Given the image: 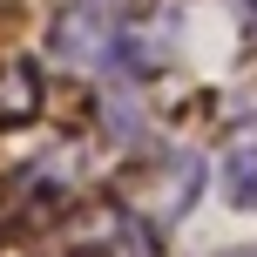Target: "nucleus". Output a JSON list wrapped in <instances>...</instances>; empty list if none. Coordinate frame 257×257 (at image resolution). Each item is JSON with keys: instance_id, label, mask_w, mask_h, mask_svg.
Segmentation results:
<instances>
[{"instance_id": "7ed1b4c3", "label": "nucleus", "mask_w": 257, "mask_h": 257, "mask_svg": "<svg viewBox=\"0 0 257 257\" xmlns=\"http://www.w3.org/2000/svg\"><path fill=\"white\" fill-rule=\"evenodd\" d=\"M217 183H223V203L230 210H250L257 217V122H244L217 156Z\"/></svg>"}, {"instance_id": "f257e3e1", "label": "nucleus", "mask_w": 257, "mask_h": 257, "mask_svg": "<svg viewBox=\"0 0 257 257\" xmlns=\"http://www.w3.org/2000/svg\"><path fill=\"white\" fill-rule=\"evenodd\" d=\"M54 54L75 61L81 75H142L149 48H142V21L122 0H81L54 21Z\"/></svg>"}, {"instance_id": "20e7f679", "label": "nucleus", "mask_w": 257, "mask_h": 257, "mask_svg": "<svg viewBox=\"0 0 257 257\" xmlns=\"http://www.w3.org/2000/svg\"><path fill=\"white\" fill-rule=\"evenodd\" d=\"M217 257H257V244H230V250H217Z\"/></svg>"}, {"instance_id": "f03ea898", "label": "nucleus", "mask_w": 257, "mask_h": 257, "mask_svg": "<svg viewBox=\"0 0 257 257\" xmlns=\"http://www.w3.org/2000/svg\"><path fill=\"white\" fill-rule=\"evenodd\" d=\"M48 257H163V250H156V223L142 217V210L108 203V210H95V217L68 223Z\"/></svg>"}]
</instances>
